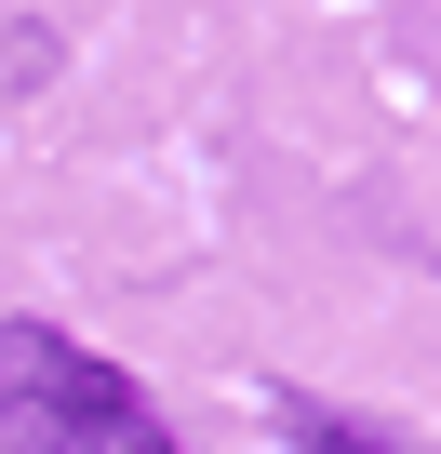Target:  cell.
Wrapping results in <instances>:
<instances>
[{
    "label": "cell",
    "mask_w": 441,
    "mask_h": 454,
    "mask_svg": "<svg viewBox=\"0 0 441 454\" xmlns=\"http://www.w3.org/2000/svg\"><path fill=\"white\" fill-rule=\"evenodd\" d=\"M0 454H187V441L107 348L54 321H0Z\"/></svg>",
    "instance_id": "1"
},
{
    "label": "cell",
    "mask_w": 441,
    "mask_h": 454,
    "mask_svg": "<svg viewBox=\"0 0 441 454\" xmlns=\"http://www.w3.org/2000/svg\"><path fill=\"white\" fill-rule=\"evenodd\" d=\"M268 427H281L295 454H441V441H414L401 414H361V401H335V387H308V374L268 387Z\"/></svg>",
    "instance_id": "2"
}]
</instances>
